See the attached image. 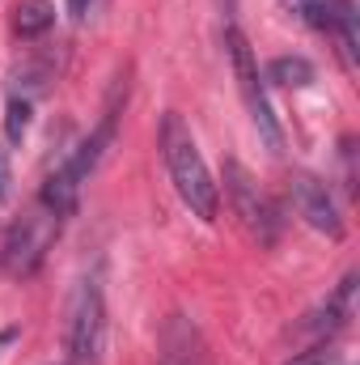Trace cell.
Returning a JSON list of instances; mask_svg holds the SVG:
<instances>
[{"instance_id":"cell-1","label":"cell","mask_w":360,"mask_h":365,"mask_svg":"<svg viewBox=\"0 0 360 365\" xmlns=\"http://www.w3.org/2000/svg\"><path fill=\"white\" fill-rule=\"evenodd\" d=\"M162 158H166V170L174 179V191L182 195V204L199 217V221H216V208H221V187L212 182V170L186 128L179 110H170L162 119Z\"/></svg>"},{"instance_id":"cell-2","label":"cell","mask_w":360,"mask_h":365,"mask_svg":"<svg viewBox=\"0 0 360 365\" xmlns=\"http://www.w3.org/2000/svg\"><path fill=\"white\" fill-rule=\"evenodd\" d=\"M64 221H68V212L64 208H55L51 200H34L9 230H4V251H0V268L9 276H30L38 264H43V255L51 251V242L60 238V230H64Z\"/></svg>"},{"instance_id":"cell-3","label":"cell","mask_w":360,"mask_h":365,"mask_svg":"<svg viewBox=\"0 0 360 365\" xmlns=\"http://www.w3.org/2000/svg\"><path fill=\"white\" fill-rule=\"evenodd\" d=\"M64 353L68 365H102L106 353V293H102V272L77 280L73 302H68V331H64Z\"/></svg>"},{"instance_id":"cell-4","label":"cell","mask_w":360,"mask_h":365,"mask_svg":"<svg viewBox=\"0 0 360 365\" xmlns=\"http://www.w3.org/2000/svg\"><path fill=\"white\" fill-rule=\"evenodd\" d=\"M225 47H229V60H233L238 93H242V102H246V110H250V119H255L259 136H263V145H268V149H284V132H280V119H275V110H271L268 86H263L259 60H255V51H250L246 34H242L238 26H229V30H225Z\"/></svg>"},{"instance_id":"cell-5","label":"cell","mask_w":360,"mask_h":365,"mask_svg":"<svg viewBox=\"0 0 360 365\" xmlns=\"http://www.w3.org/2000/svg\"><path fill=\"white\" fill-rule=\"evenodd\" d=\"M225 191H229V204H233V212L242 217V225H246L259 242H271V238H275V230H280L275 204L259 191V182L250 179L238 162H229V166H225Z\"/></svg>"},{"instance_id":"cell-6","label":"cell","mask_w":360,"mask_h":365,"mask_svg":"<svg viewBox=\"0 0 360 365\" xmlns=\"http://www.w3.org/2000/svg\"><path fill=\"white\" fill-rule=\"evenodd\" d=\"M292 200H297V212L305 217V225H314L318 234L327 238H344V217L335 208V195L331 187L314 175H297L292 179Z\"/></svg>"},{"instance_id":"cell-7","label":"cell","mask_w":360,"mask_h":365,"mask_svg":"<svg viewBox=\"0 0 360 365\" xmlns=\"http://www.w3.org/2000/svg\"><path fill=\"white\" fill-rule=\"evenodd\" d=\"M352 293H356V276H344V284H339L318 310H309V314L297 323V336H309L314 344H322V340H331L335 331H344L348 319H352Z\"/></svg>"},{"instance_id":"cell-8","label":"cell","mask_w":360,"mask_h":365,"mask_svg":"<svg viewBox=\"0 0 360 365\" xmlns=\"http://www.w3.org/2000/svg\"><path fill=\"white\" fill-rule=\"evenodd\" d=\"M157 365H212L199 327L186 314H170V323L162 327V361Z\"/></svg>"},{"instance_id":"cell-9","label":"cell","mask_w":360,"mask_h":365,"mask_svg":"<svg viewBox=\"0 0 360 365\" xmlns=\"http://www.w3.org/2000/svg\"><path fill=\"white\" fill-rule=\"evenodd\" d=\"M51 26H55V4L51 0H17L13 4V30L21 38H38Z\"/></svg>"},{"instance_id":"cell-10","label":"cell","mask_w":360,"mask_h":365,"mask_svg":"<svg viewBox=\"0 0 360 365\" xmlns=\"http://www.w3.org/2000/svg\"><path fill=\"white\" fill-rule=\"evenodd\" d=\"M263 81H275V86H309L314 81V64L305 60V56H280V60H271L268 73H263Z\"/></svg>"},{"instance_id":"cell-11","label":"cell","mask_w":360,"mask_h":365,"mask_svg":"<svg viewBox=\"0 0 360 365\" xmlns=\"http://www.w3.org/2000/svg\"><path fill=\"white\" fill-rule=\"evenodd\" d=\"M331 30L339 34L348 64H356L360 60V34H356V9H352V0H335V21H331Z\"/></svg>"},{"instance_id":"cell-12","label":"cell","mask_w":360,"mask_h":365,"mask_svg":"<svg viewBox=\"0 0 360 365\" xmlns=\"http://www.w3.org/2000/svg\"><path fill=\"white\" fill-rule=\"evenodd\" d=\"M288 9L314 30H331V21H335V0H288Z\"/></svg>"},{"instance_id":"cell-13","label":"cell","mask_w":360,"mask_h":365,"mask_svg":"<svg viewBox=\"0 0 360 365\" xmlns=\"http://www.w3.org/2000/svg\"><path fill=\"white\" fill-rule=\"evenodd\" d=\"M4 132H9V140L13 145H21L26 140V132H30V98H9V115H4Z\"/></svg>"},{"instance_id":"cell-14","label":"cell","mask_w":360,"mask_h":365,"mask_svg":"<svg viewBox=\"0 0 360 365\" xmlns=\"http://www.w3.org/2000/svg\"><path fill=\"white\" fill-rule=\"evenodd\" d=\"M284 365H339V353H335L331 340H322V344H309L305 353H292V361Z\"/></svg>"},{"instance_id":"cell-15","label":"cell","mask_w":360,"mask_h":365,"mask_svg":"<svg viewBox=\"0 0 360 365\" xmlns=\"http://www.w3.org/2000/svg\"><path fill=\"white\" fill-rule=\"evenodd\" d=\"M90 9H93V0H68V13H73L77 21H85V17H90Z\"/></svg>"},{"instance_id":"cell-16","label":"cell","mask_w":360,"mask_h":365,"mask_svg":"<svg viewBox=\"0 0 360 365\" xmlns=\"http://www.w3.org/2000/svg\"><path fill=\"white\" fill-rule=\"evenodd\" d=\"M9 195V158H4V149H0V200Z\"/></svg>"},{"instance_id":"cell-17","label":"cell","mask_w":360,"mask_h":365,"mask_svg":"<svg viewBox=\"0 0 360 365\" xmlns=\"http://www.w3.org/2000/svg\"><path fill=\"white\" fill-rule=\"evenodd\" d=\"M13 336H17V331H0V344H9V340H13Z\"/></svg>"}]
</instances>
